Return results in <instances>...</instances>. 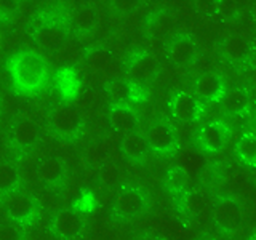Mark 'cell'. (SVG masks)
Wrapping results in <instances>:
<instances>
[{
  "mask_svg": "<svg viewBox=\"0 0 256 240\" xmlns=\"http://www.w3.org/2000/svg\"><path fill=\"white\" fill-rule=\"evenodd\" d=\"M12 90L20 96H37L50 82V64L34 50H18L4 62Z\"/></svg>",
  "mask_w": 256,
  "mask_h": 240,
  "instance_id": "6da1fadb",
  "label": "cell"
},
{
  "mask_svg": "<svg viewBox=\"0 0 256 240\" xmlns=\"http://www.w3.org/2000/svg\"><path fill=\"white\" fill-rule=\"evenodd\" d=\"M70 22L61 6L38 10L28 22V32L37 46L48 53L58 52L68 42Z\"/></svg>",
  "mask_w": 256,
  "mask_h": 240,
  "instance_id": "7a4b0ae2",
  "label": "cell"
},
{
  "mask_svg": "<svg viewBox=\"0 0 256 240\" xmlns=\"http://www.w3.org/2000/svg\"><path fill=\"white\" fill-rule=\"evenodd\" d=\"M50 128L61 142H77L84 134L85 120L72 102H60L50 112Z\"/></svg>",
  "mask_w": 256,
  "mask_h": 240,
  "instance_id": "3957f363",
  "label": "cell"
},
{
  "mask_svg": "<svg viewBox=\"0 0 256 240\" xmlns=\"http://www.w3.org/2000/svg\"><path fill=\"white\" fill-rule=\"evenodd\" d=\"M149 206V198L146 190L136 184H122L110 205V220L122 222L133 220L136 216L146 213Z\"/></svg>",
  "mask_w": 256,
  "mask_h": 240,
  "instance_id": "277c9868",
  "label": "cell"
},
{
  "mask_svg": "<svg viewBox=\"0 0 256 240\" xmlns=\"http://www.w3.org/2000/svg\"><path fill=\"white\" fill-rule=\"evenodd\" d=\"M2 206L8 220L21 229L36 226L40 220L38 200L21 189L12 192L2 202Z\"/></svg>",
  "mask_w": 256,
  "mask_h": 240,
  "instance_id": "5b68a950",
  "label": "cell"
},
{
  "mask_svg": "<svg viewBox=\"0 0 256 240\" xmlns=\"http://www.w3.org/2000/svg\"><path fill=\"white\" fill-rule=\"evenodd\" d=\"M146 141L149 146V152L156 154L158 157H168L173 156L178 150V134L173 125L165 118L154 120L149 126L146 133Z\"/></svg>",
  "mask_w": 256,
  "mask_h": 240,
  "instance_id": "8992f818",
  "label": "cell"
},
{
  "mask_svg": "<svg viewBox=\"0 0 256 240\" xmlns=\"http://www.w3.org/2000/svg\"><path fill=\"white\" fill-rule=\"evenodd\" d=\"M104 92L110 102H125L132 106L144 104L149 98L148 84L130 78H110L104 85Z\"/></svg>",
  "mask_w": 256,
  "mask_h": 240,
  "instance_id": "52a82bcc",
  "label": "cell"
},
{
  "mask_svg": "<svg viewBox=\"0 0 256 240\" xmlns=\"http://www.w3.org/2000/svg\"><path fill=\"white\" fill-rule=\"evenodd\" d=\"M230 126L224 120H212L198 128L194 134V146L205 156H214L226 146Z\"/></svg>",
  "mask_w": 256,
  "mask_h": 240,
  "instance_id": "ba28073f",
  "label": "cell"
},
{
  "mask_svg": "<svg viewBox=\"0 0 256 240\" xmlns=\"http://www.w3.org/2000/svg\"><path fill=\"white\" fill-rule=\"evenodd\" d=\"M244 210L237 198L230 196H221L214 200L212 208V222L222 234L234 232L240 226Z\"/></svg>",
  "mask_w": 256,
  "mask_h": 240,
  "instance_id": "9c48e42d",
  "label": "cell"
},
{
  "mask_svg": "<svg viewBox=\"0 0 256 240\" xmlns=\"http://www.w3.org/2000/svg\"><path fill=\"white\" fill-rule=\"evenodd\" d=\"M40 130L36 122H32L30 118L21 117L14 120L10 133H8V146L14 156H26L29 150H32L38 142Z\"/></svg>",
  "mask_w": 256,
  "mask_h": 240,
  "instance_id": "30bf717a",
  "label": "cell"
},
{
  "mask_svg": "<svg viewBox=\"0 0 256 240\" xmlns=\"http://www.w3.org/2000/svg\"><path fill=\"white\" fill-rule=\"evenodd\" d=\"M124 70H125L126 78L148 84L149 80H152L157 76L158 64L154 56H152L148 50L134 48L133 52H130L125 56Z\"/></svg>",
  "mask_w": 256,
  "mask_h": 240,
  "instance_id": "8fae6325",
  "label": "cell"
},
{
  "mask_svg": "<svg viewBox=\"0 0 256 240\" xmlns=\"http://www.w3.org/2000/svg\"><path fill=\"white\" fill-rule=\"evenodd\" d=\"M85 229V221L78 212L72 208L58 210L48 222V232L58 240H74Z\"/></svg>",
  "mask_w": 256,
  "mask_h": 240,
  "instance_id": "7c38bea8",
  "label": "cell"
},
{
  "mask_svg": "<svg viewBox=\"0 0 256 240\" xmlns=\"http://www.w3.org/2000/svg\"><path fill=\"white\" fill-rule=\"evenodd\" d=\"M168 109L174 120L181 124H190L200 118L204 112V104L196 98L194 93L176 92L168 101Z\"/></svg>",
  "mask_w": 256,
  "mask_h": 240,
  "instance_id": "4fadbf2b",
  "label": "cell"
},
{
  "mask_svg": "<svg viewBox=\"0 0 256 240\" xmlns=\"http://www.w3.org/2000/svg\"><path fill=\"white\" fill-rule=\"evenodd\" d=\"M166 56L174 66H189L197 58V44L188 32H176L166 44Z\"/></svg>",
  "mask_w": 256,
  "mask_h": 240,
  "instance_id": "5bb4252c",
  "label": "cell"
},
{
  "mask_svg": "<svg viewBox=\"0 0 256 240\" xmlns=\"http://www.w3.org/2000/svg\"><path fill=\"white\" fill-rule=\"evenodd\" d=\"M108 124L118 134L134 132L140 124L138 110L132 104L125 102H110L108 106Z\"/></svg>",
  "mask_w": 256,
  "mask_h": 240,
  "instance_id": "9a60e30c",
  "label": "cell"
},
{
  "mask_svg": "<svg viewBox=\"0 0 256 240\" xmlns=\"http://www.w3.org/2000/svg\"><path fill=\"white\" fill-rule=\"evenodd\" d=\"M194 93L196 98L204 104H213L218 102L220 98L222 96L224 90H226V84L220 74L214 72H204L194 80Z\"/></svg>",
  "mask_w": 256,
  "mask_h": 240,
  "instance_id": "2e32d148",
  "label": "cell"
},
{
  "mask_svg": "<svg viewBox=\"0 0 256 240\" xmlns=\"http://www.w3.org/2000/svg\"><path fill=\"white\" fill-rule=\"evenodd\" d=\"M37 180L48 189H60L66 181V168L58 157H44L36 165Z\"/></svg>",
  "mask_w": 256,
  "mask_h": 240,
  "instance_id": "e0dca14e",
  "label": "cell"
},
{
  "mask_svg": "<svg viewBox=\"0 0 256 240\" xmlns=\"http://www.w3.org/2000/svg\"><path fill=\"white\" fill-rule=\"evenodd\" d=\"M53 82L61 102H74V100L80 93V85H82L80 84L78 72L72 66L60 68L54 72Z\"/></svg>",
  "mask_w": 256,
  "mask_h": 240,
  "instance_id": "ac0fdd59",
  "label": "cell"
},
{
  "mask_svg": "<svg viewBox=\"0 0 256 240\" xmlns=\"http://www.w3.org/2000/svg\"><path fill=\"white\" fill-rule=\"evenodd\" d=\"M118 150L128 162L141 164L149 154V146L146 141V136L138 132H130L122 134V138L118 141Z\"/></svg>",
  "mask_w": 256,
  "mask_h": 240,
  "instance_id": "d6986e66",
  "label": "cell"
},
{
  "mask_svg": "<svg viewBox=\"0 0 256 240\" xmlns=\"http://www.w3.org/2000/svg\"><path fill=\"white\" fill-rule=\"evenodd\" d=\"M220 108L228 116H240L246 110L250 104V93L245 86H232L226 88L218 101Z\"/></svg>",
  "mask_w": 256,
  "mask_h": 240,
  "instance_id": "ffe728a7",
  "label": "cell"
},
{
  "mask_svg": "<svg viewBox=\"0 0 256 240\" xmlns=\"http://www.w3.org/2000/svg\"><path fill=\"white\" fill-rule=\"evenodd\" d=\"M250 42L238 34L228 36L221 42V53L229 62H242L250 54Z\"/></svg>",
  "mask_w": 256,
  "mask_h": 240,
  "instance_id": "44dd1931",
  "label": "cell"
},
{
  "mask_svg": "<svg viewBox=\"0 0 256 240\" xmlns=\"http://www.w3.org/2000/svg\"><path fill=\"white\" fill-rule=\"evenodd\" d=\"M21 188V174L13 162H0V205L4 200Z\"/></svg>",
  "mask_w": 256,
  "mask_h": 240,
  "instance_id": "7402d4cb",
  "label": "cell"
},
{
  "mask_svg": "<svg viewBox=\"0 0 256 240\" xmlns=\"http://www.w3.org/2000/svg\"><path fill=\"white\" fill-rule=\"evenodd\" d=\"M69 22L70 28H74V30L78 32V34H90L96 28L98 14H96V10L92 5H80L72 13V18H69Z\"/></svg>",
  "mask_w": 256,
  "mask_h": 240,
  "instance_id": "603a6c76",
  "label": "cell"
},
{
  "mask_svg": "<svg viewBox=\"0 0 256 240\" xmlns=\"http://www.w3.org/2000/svg\"><path fill=\"white\" fill-rule=\"evenodd\" d=\"M84 60L92 72H106L112 64V54L102 46H86L84 50Z\"/></svg>",
  "mask_w": 256,
  "mask_h": 240,
  "instance_id": "cb8c5ba5",
  "label": "cell"
},
{
  "mask_svg": "<svg viewBox=\"0 0 256 240\" xmlns=\"http://www.w3.org/2000/svg\"><path fill=\"white\" fill-rule=\"evenodd\" d=\"M236 156L242 165L256 168V132L244 133L240 136L236 144Z\"/></svg>",
  "mask_w": 256,
  "mask_h": 240,
  "instance_id": "d4e9b609",
  "label": "cell"
},
{
  "mask_svg": "<svg viewBox=\"0 0 256 240\" xmlns=\"http://www.w3.org/2000/svg\"><path fill=\"white\" fill-rule=\"evenodd\" d=\"M146 26L156 34L164 36L174 29V21L166 10H157L146 18Z\"/></svg>",
  "mask_w": 256,
  "mask_h": 240,
  "instance_id": "484cf974",
  "label": "cell"
},
{
  "mask_svg": "<svg viewBox=\"0 0 256 240\" xmlns=\"http://www.w3.org/2000/svg\"><path fill=\"white\" fill-rule=\"evenodd\" d=\"M142 0H109V8L117 16H126L141 5Z\"/></svg>",
  "mask_w": 256,
  "mask_h": 240,
  "instance_id": "4316f807",
  "label": "cell"
},
{
  "mask_svg": "<svg viewBox=\"0 0 256 240\" xmlns=\"http://www.w3.org/2000/svg\"><path fill=\"white\" fill-rule=\"evenodd\" d=\"M221 0H194V10L202 16H214Z\"/></svg>",
  "mask_w": 256,
  "mask_h": 240,
  "instance_id": "83f0119b",
  "label": "cell"
},
{
  "mask_svg": "<svg viewBox=\"0 0 256 240\" xmlns=\"http://www.w3.org/2000/svg\"><path fill=\"white\" fill-rule=\"evenodd\" d=\"M216 14H221L222 20H232L237 14V4H236V0H221L218 13H216Z\"/></svg>",
  "mask_w": 256,
  "mask_h": 240,
  "instance_id": "f1b7e54d",
  "label": "cell"
},
{
  "mask_svg": "<svg viewBox=\"0 0 256 240\" xmlns=\"http://www.w3.org/2000/svg\"><path fill=\"white\" fill-rule=\"evenodd\" d=\"M250 14H252V20H253V21H254V24H256V0H253V4H252Z\"/></svg>",
  "mask_w": 256,
  "mask_h": 240,
  "instance_id": "f546056e",
  "label": "cell"
},
{
  "mask_svg": "<svg viewBox=\"0 0 256 240\" xmlns=\"http://www.w3.org/2000/svg\"><path fill=\"white\" fill-rule=\"evenodd\" d=\"M253 98H254V101H256V86H254V90H253Z\"/></svg>",
  "mask_w": 256,
  "mask_h": 240,
  "instance_id": "4dcf8cb0",
  "label": "cell"
},
{
  "mask_svg": "<svg viewBox=\"0 0 256 240\" xmlns=\"http://www.w3.org/2000/svg\"><path fill=\"white\" fill-rule=\"evenodd\" d=\"M0 109H2V102H0Z\"/></svg>",
  "mask_w": 256,
  "mask_h": 240,
  "instance_id": "1f68e13d",
  "label": "cell"
},
{
  "mask_svg": "<svg viewBox=\"0 0 256 240\" xmlns=\"http://www.w3.org/2000/svg\"><path fill=\"white\" fill-rule=\"evenodd\" d=\"M254 237H256V232H254Z\"/></svg>",
  "mask_w": 256,
  "mask_h": 240,
  "instance_id": "d6a6232c",
  "label": "cell"
}]
</instances>
